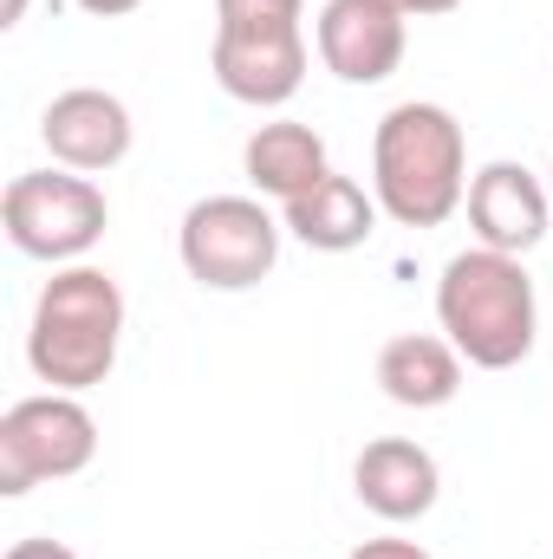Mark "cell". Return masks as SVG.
I'll return each instance as SVG.
<instances>
[{
	"mask_svg": "<svg viewBox=\"0 0 553 559\" xmlns=\"http://www.w3.org/2000/svg\"><path fill=\"white\" fill-rule=\"evenodd\" d=\"M39 138H46V150H52V163H59V169L105 176V169H118V163L131 156L138 124H131V111H125V98H118V92L72 85V92H59V98L46 105Z\"/></svg>",
	"mask_w": 553,
	"mask_h": 559,
	"instance_id": "cell-8",
	"label": "cell"
},
{
	"mask_svg": "<svg viewBox=\"0 0 553 559\" xmlns=\"http://www.w3.org/2000/svg\"><path fill=\"white\" fill-rule=\"evenodd\" d=\"M92 455H98V423L72 391L20 397L0 417V495L20 501L39 481H66L79 468H92Z\"/></svg>",
	"mask_w": 553,
	"mask_h": 559,
	"instance_id": "cell-6",
	"label": "cell"
},
{
	"mask_svg": "<svg viewBox=\"0 0 553 559\" xmlns=\"http://www.w3.org/2000/svg\"><path fill=\"white\" fill-rule=\"evenodd\" d=\"M306 0H215V26H299Z\"/></svg>",
	"mask_w": 553,
	"mask_h": 559,
	"instance_id": "cell-15",
	"label": "cell"
},
{
	"mask_svg": "<svg viewBox=\"0 0 553 559\" xmlns=\"http://www.w3.org/2000/svg\"><path fill=\"white\" fill-rule=\"evenodd\" d=\"M385 7H398L404 20H436V13H456L462 0H385Z\"/></svg>",
	"mask_w": 553,
	"mask_h": 559,
	"instance_id": "cell-18",
	"label": "cell"
},
{
	"mask_svg": "<svg viewBox=\"0 0 553 559\" xmlns=\"http://www.w3.org/2000/svg\"><path fill=\"white\" fill-rule=\"evenodd\" d=\"M378 215H385L378 195H365L352 176L332 169L319 189H306V195H293L280 209V228L313 254H352V248H365L378 235Z\"/></svg>",
	"mask_w": 553,
	"mask_h": 559,
	"instance_id": "cell-12",
	"label": "cell"
},
{
	"mask_svg": "<svg viewBox=\"0 0 553 559\" xmlns=\"http://www.w3.org/2000/svg\"><path fill=\"white\" fill-rule=\"evenodd\" d=\"M0 228L7 241L26 254V261H52V267H72L85 261L105 228H111V202L92 176L79 169H26L7 182L0 195Z\"/></svg>",
	"mask_w": 553,
	"mask_h": 559,
	"instance_id": "cell-4",
	"label": "cell"
},
{
	"mask_svg": "<svg viewBox=\"0 0 553 559\" xmlns=\"http://www.w3.org/2000/svg\"><path fill=\"white\" fill-rule=\"evenodd\" d=\"M79 13H92V20H118V13H131V7H143V0H72Z\"/></svg>",
	"mask_w": 553,
	"mask_h": 559,
	"instance_id": "cell-19",
	"label": "cell"
},
{
	"mask_svg": "<svg viewBox=\"0 0 553 559\" xmlns=\"http://www.w3.org/2000/svg\"><path fill=\"white\" fill-rule=\"evenodd\" d=\"M352 495H358L378 521L404 527V521H423V514L436 508L443 468H436V455H430L423 442H411V436H378V442H365L358 462H352Z\"/></svg>",
	"mask_w": 553,
	"mask_h": 559,
	"instance_id": "cell-11",
	"label": "cell"
},
{
	"mask_svg": "<svg viewBox=\"0 0 553 559\" xmlns=\"http://www.w3.org/2000/svg\"><path fill=\"white\" fill-rule=\"evenodd\" d=\"M280 228L255 195H202L189 202L183 228H176V254L196 286L209 293H248L274 274L280 261Z\"/></svg>",
	"mask_w": 553,
	"mask_h": 559,
	"instance_id": "cell-5",
	"label": "cell"
},
{
	"mask_svg": "<svg viewBox=\"0 0 553 559\" xmlns=\"http://www.w3.org/2000/svg\"><path fill=\"white\" fill-rule=\"evenodd\" d=\"M209 66L235 105L274 111L306 85V33L299 26H215Z\"/></svg>",
	"mask_w": 553,
	"mask_h": 559,
	"instance_id": "cell-7",
	"label": "cell"
},
{
	"mask_svg": "<svg viewBox=\"0 0 553 559\" xmlns=\"http://www.w3.org/2000/svg\"><path fill=\"white\" fill-rule=\"evenodd\" d=\"M548 195H553V169H548Z\"/></svg>",
	"mask_w": 553,
	"mask_h": 559,
	"instance_id": "cell-21",
	"label": "cell"
},
{
	"mask_svg": "<svg viewBox=\"0 0 553 559\" xmlns=\"http://www.w3.org/2000/svg\"><path fill=\"white\" fill-rule=\"evenodd\" d=\"M436 325L475 371H515L534 338H541V306H534V274L521 254L495 248H462L443 261L436 280Z\"/></svg>",
	"mask_w": 553,
	"mask_h": 559,
	"instance_id": "cell-2",
	"label": "cell"
},
{
	"mask_svg": "<svg viewBox=\"0 0 553 559\" xmlns=\"http://www.w3.org/2000/svg\"><path fill=\"white\" fill-rule=\"evenodd\" d=\"M469 228H475V248H495V254H528L548 241V215H553V195L548 182L521 163H482L469 176Z\"/></svg>",
	"mask_w": 553,
	"mask_h": 559,
	"instance_id": "cell-9",
	"label": "cell"
},
{
	"mask_svg": "<svg viewBox=\"0 0 553 559\" xmlns=\"http://www.w3.org/2000/svg\"><path fill=\"white\" fill-rule=\"evenodd\" d=\"M378 391L404 411H443L462 391V352L443 332H398L378 352Z\"/></svg>",
	"mask_w": 553,
	"mask_h": 559,
	"instance_id": "cell-13",
	"label": "cell"
},
{
	"mask_svg": "<svg viewBox=\"0 0 553 559\" xmlns=\"http://www.w3.org/2000/svg\"><path fill=\"white\" fill-rule=\"evenodd\" d=\"M118 338H125V293L105 267H59L33 299V325H26V365L39 384L52 391H92L111 378L118 365Z\"/></svg>",
	"mask_w": 553,
	"mask_h": 559,
	"instance_id": "cell-3",
	"label": "cell"
},
{
	"mask_svg": "<svg viewBox=\"0 0 553 559\" xmlns=\"http://www.w3.org/2000/svg\"><path fill=\"white\" fill-rule=\"evenodd\" d=\"M313 39L326 72L345 85H385L404 66V13L385 0H326Z\"/></svg>",
	"mask_w": 553,
	"mask_h": 559,
	"instance_id": "cell-10",
	"label": "cell"
},
{
	"mask_svg": "<svg viewBox=\"0 0 553 559\" xmlns=\"http://www.w3.org/2000/svg\"><path fill=\"white\" fill-rule=\"evenodd\" d=\"M242 169H248V182H255L261 195H274L280 209H286L293 195H306V189H319V182L332 176V156H326V138H319L313 124L280 118V124H261V131L248 138Z\"/></svg>",
	"mask_w": 553,
	"mask_h": 559,
	"instance_id": "cell-14",
	"label": "cell"
},
{
	"mask_svg": "<svg viewBox=\"0 0 553 559\" xmlns=\"http://www.w3.org/2000/svg\"><path fill=\"white\" fill-rule=\"evenodd\" d=\"M7 559H79V554H72L66 540H13Z\"/></svg>",
	"mask_w": 553,
	"mask_h": 559,
	"instance_id": "cell-17",
	"label": "cell"
},
{
	"mask_svg": "<svg viewBox=\"0 0 553 559\" xmlns=\"http://www.w3.org/2000/svg\"><path fill=\"white\" fill-rule=\"evenodd\" d=\"M372 195L398 228H443L469 195V138L456 111L411 98L372 131Z\"/></svg>",
	"mask_w": 553,
	"mask_h": 559,
	"instance_id": "cell-1",
	"label": "cell"
},
{
	"mask_svg": "<svg viewBox=\"0 0 553 559\" xmlns=\"http://www.w3.org/2000/svg\"><path fill=\"white\" fill-rule=\"evenodd\" d=\"M345 559H430L416 540H365V547H352Z\"/></svg>",
	"mask_w": 553,
	"mask_h": 559,
	"instance_id": "cell-16",
	"label": "cell"
},
{
	"mask_svg": "<svg viewBox=\"0 0 553 559\" xmlns=\"http://www.w3.org/2000/svg\"><path fill=\"white\" fill-rule=\"evenodd\" d=\"M26 20V0H0V26H20Z\"/></svg>",
	"mask_w": 553,
	"mask_h": 559,
	"instance_id": "cell-20",
	"label": "cell"
}]
</instances>
